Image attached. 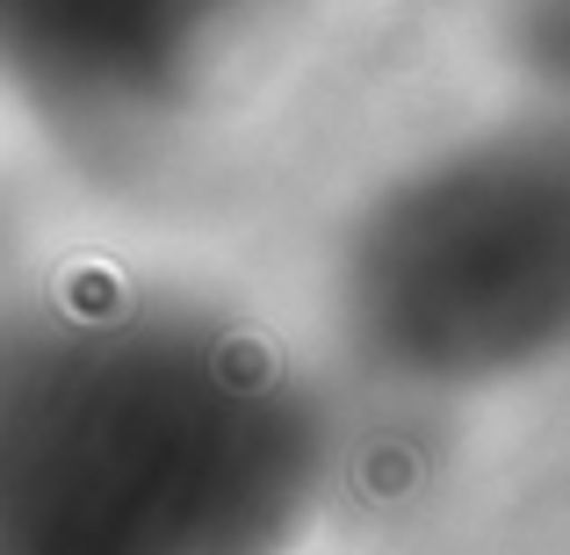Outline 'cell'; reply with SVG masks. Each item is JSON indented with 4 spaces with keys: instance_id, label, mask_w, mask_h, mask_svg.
<instances>
[{
    "instance_id": "cell-1",
    "label": "cell",
    "mask_w": 570,
    "mask_h": 555,
    "mask_svg": "<svg viewBox=\"0 0 570 555\" xmlns=\"http://www.w3.org/2000/svg\"><path fill=\"white\" fill-rule=\"evenodd\" d=\"M325 412L267 339L145 289L0 310V555H289Z\"/></svg>"
},
{
    "instance_id": "cell-2",
    "label": "cell",
    "mask_w": 570,
    "mask_h": 555,
    "mask_svg": "<svg viewBox=\"0 0 570 555\" xmlns=\"http://www.w3.org/2000/svg\"><path fill=\"white\" fill-rule=\"evenodd\" d=\"M354 354L419 397L513 389L570 333V152L557 123H491L412 159L340 246Z\"/></svg>"
},
{
    "instance_id": "cell-3",
    "label": "cell",
    "mask_w": 570,
    "mask_h": 555,
    "mask_svg": "<svg viewBox=\"0 0 570 555\" xmlns=\"http://www.w3.org/2000/svg\"><path fill=\"white\" fill-rule=\"evenodd\" d=\"M275 0H0V101L80 145L188 116Z\"/></svg>"
}]
</instances>
